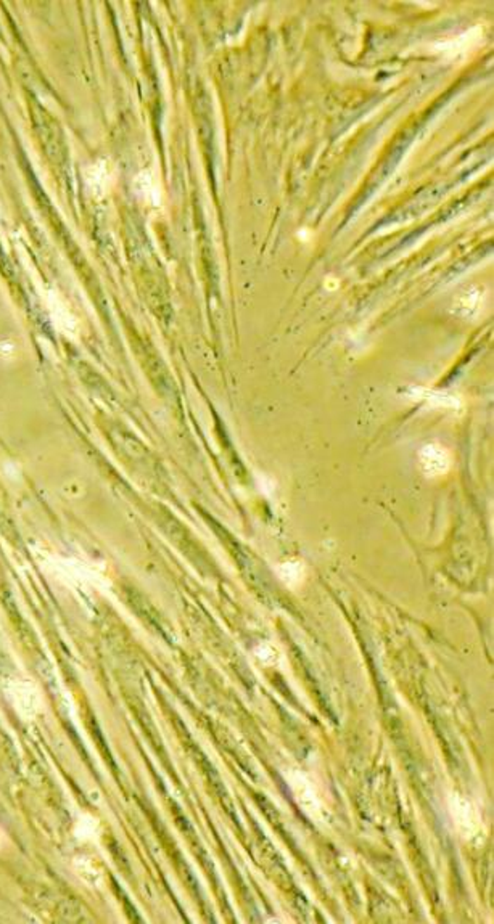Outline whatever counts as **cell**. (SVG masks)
<instances>
[{
  "label": "cell",
  "mask_w": 494,
  "mask_h": 924,
  "mask_svg": "<svg viewBox=\"0 0 494 924\" xmlns=\"http://www.w3.org/2000/svg\"><path fill=\"white\" fill-rule=\"evenodd\" d=\"M7 697L13 709L25 720L34 719L41 712V693H39L36 685L27 682L26 678H15L13 682H10Z\"/></svg>",
  "instance_id": "7a4b0ae2"
},
{
  "label": "cell",
  "mask_w": 494,
  "mask_h": 924,
  "mask_svg": "<svg viewBox=\"0 0 494 924\" xmlns=\"http://www.w3.org/2000/svg\"><path fill=\"white\" fill-rule=\"evenodd\" d=\"M254 656H256V658L261 662H263L264 666H272V667L279 666L280 661H282L280 653L277 651V648L274 647V645H271V643L258 645V647L254 648Z\"/></svg>",
  "instance_id": "52a82bcc"
},
{
  "label": "cell",
  "mask_w": 494,
  "mask_h": 924,
  "mask_svg": "<svg viewBox=\"0 0 494 924\" xmlns=\"http://www.w3.org/2000/svg\"><path fill=\"white\" fill-rule=\"evenodd\" d=\"M4 843H5V836H4V833H2V829H0V849H2V847H4Z\"/></svg>",
  "instance_id": "30bf717a"
},
{
  "label": "cell",
  "mask_w": 494,
  "mask_h": 924,
  "mask_svg": "<svg viewBox=\"0 0 494 924\" xmlns=\"http://www.w3.org/2000/svg\"><path fill=\"white\" fill-rule=\"evenodd\" d=\"M279 571L280 577L284 579V582H287L288 586H297L304 577V567L299 561H287L285 565L279 567Z\"/></svg>",
  "instance_id": "8992f818"
},
{
  "label": "cell",
  "mask_w": 494,
  "mask_h": 924,
  "mask_svg": "<svg viewBox=\"0 0 494 924\" xmlns=\"http://www.w3.org/2000/svg\"><path fill=\"white\" fill-rule=\"evenodd\" d=\"M481 308V296L479 293H467L464 298L459 299L457 309L462 312L465 317H472L479 312Z\"/></svg>",
  "instance_id": "9c48e42d"
},
{
  "label": "cell",
  "mask_w": 494,
  "mask_h": 924,
  "mask_svg": "<svg viewBox=\"0 0 494 924\" xmlns=\"http://www.w3.org/2000/svg\"><path fill=\"white\" fill-rule=\"evenodd\" d=\"M74 870L77 873L82 881L87 883L89 886H100L102 884V873H100L98 866H96L93 860L91 859H77L74 862Z\"/></svg>",
  "instance_id": "5b68a950"
},
{
  "label": "cell",
  "mask_w": 494,
  "mask_h": 924,
  "mask_svg": "<svg viewBox=\"0 0 494 924\" xmlns=\"http://www.w3.org/2000/svg\"><path fill=\"white\" fill-rule=\"evenodd\" d=\"M89 183H91L93 190L97 193H103L107 190V182H108V169L105 163H98L93 166L91 169V174L87 177Z\"/></svg>",
  "instance_id": "ba28073f"
},
{
  "label": "cell",
  "mask_w": 494,
  "mask_h": 924,
  "mask_svg": "<svg viewBox=\"0 0 494 924\" xmlns=\"http://www.w3.org/2000/svg\"><path fill=\"white\" fill-rule=\"evenodd\" d=\"M449 809H451L454 825H456L457 831L462 834L464 839L476 840L481 836L483 828L480 815L470 800L453 793L449 796Z\"/></svg>",
  "instance_id": "6da1fadb"
},
{
  "label": "cell",
  "mask_w": 494,
  "mask_h": 924,
  "mask_svg": "<svg viewBox=\"0 0 494 924\" xmlns=\"http://www.w3.org/2000/svg\"><path fill=\"white\" fill-rule=\"evenodd\" d=\"M288 783H290V788L293 794H295L297 803L303 807V810L309 814L316 820L324 817V810H322V803L320 798L316 793V789L311 781L308 780L303 773L299 772H292L288 775Z\"/></svg>",
  "instance_id": "3957f363"
},
{
  "label": "cell",
  "mask_w": 494,
  "mask_h": 924,
  "mask_svg": "<svg viewBox=\"0 0 494 924\" xmlns=\"http://www.w3.org/2000/svg\"><path fill=\"white\" fill-rule=\"evenodd\" d=\"M420 470L425 476L438 477L443 476L451 468V455L440 444H429L420 450L419 454Z\"/></svg>",
  "instance_id": "277c9868"
}]
</instances>
